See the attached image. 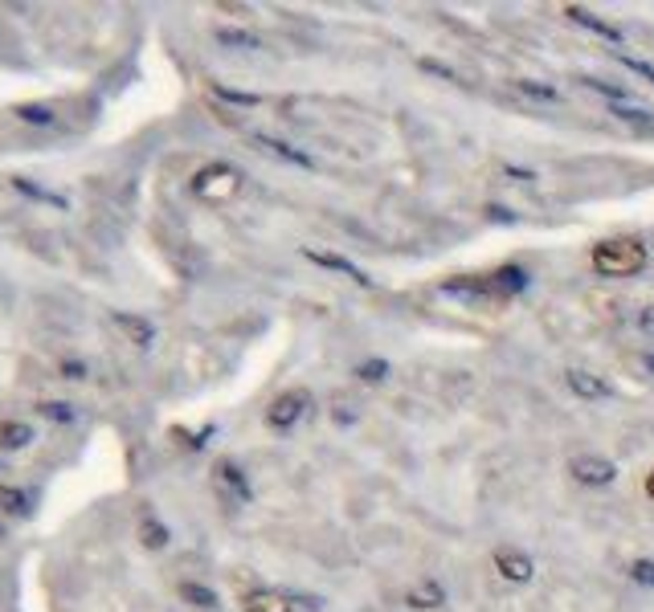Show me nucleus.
<instances>
[{"mask_svg":"<svg viewBox=\"0 0 654 612\" xmlns=\"http://www.w3.org/2000/svg\"><path fill=\"white\" fill-rule=\"evenodd\" d=\"M646 245L642 241H630V237H617V241H601L593 249V269L606 277H634L646 269Z\"/></svg>","mask_w":654,"mask_h":612,"instance_id":"f257e3e1","label":"nucleus"},{"mask_svg":"<svg viewBox=\"0 0 654 612\" xmlns=\"http://www.w3.org/2000/svg\"><path fill=\"white\" fill-rule=\"evenodd\" d=\"M307 404H311V396L303 393V388H290V393H282V396H274V401H270V409H266V425H270L274 433L295 429V425L303 421V412H307Z\"/></svg>","mask_w":654,"mask_h":612,"instance_id":"f03ea898","label":"nucleus"},{"mask_svg":"<svg viewBox=\"0 0 654 612\" xmlns=\"http://www.w3.org/2000/svg\"><path fill=\"white\" fill-rule=\"evenodd\" d=\"M241 184V176L233 172V168H225V163H213V168H205V172H197L193 180V192L197 196H209V201H225V196H233Z\"/></svg>","mask_w":654,"mask_h":612,"instance_id":"7ed1b4c3","label":"nucleus"},{"mask_svg":"<svg viewBox=\"0 0 654 612\" xmlns=\"http://www.w3.org/2000/svg\"><path fill=\"white\" fill-rule=\"evenodd\" d=\"M568 474L581 486H609L617 478V466L609 458H597V453H577V458L568 461Z\"/></svg>","mask_w":654,"mask_h":612,"instance_id":"20e7f679","label":"nucleus"},{"mask_svg":"<svg viewBox=\"0 0 654 612\" xmlns=\"http://www.w3.org/2000/svg\"><path fill=\"white\" fill-rule=\"evenodd\" d=\"M213 482H217V490H222L230 502H250L254 490H250V478H246V469L238 466V461H217L213 466Z\"/></svg>","mask_w":654,"mask_h":612,"instance_id":"39448f33","label":"nucleus"},{"mask_svg":"<svg viewBox=\"0 0 654 612\" xmlns=\"http://www.w3.org/2000/svg\"><path fill=\"white\" fill-rule=\"evenodd\" d=\"M303 258L307 261H315V266H323V269H336V274H344L348 282H356V286H373V277L365 274V269L356 266V261H348V258H340V253H327V249H303Z\"/></svg>","mask_w":654,"mask_h":612,"instance_id":"423d86ee","label":"nucleus"},{"mask_svg":"<svg viewBox=\"0 0 654 612\" xmlns=\"http://www.w3.org/2000/svg\"><path fill=\"white\" fill-rule=\"evenodd\" d=\"M495 572L511 583H528L536 575V564H532V555L516 551V547H503V551H495Z\"/></svg>","mask_w":654,"mask_h":612,"instance_id":"0eeeda50","label":"nucleus"},{"mask_svg":"<svg viewBox=\"0 0 654 612\" xmlns=\"http://www.w3.org/2000/svg\"><path fill=\"white\" fill-rule=\"evenodd\" d=\"M565 384L573 388V396H581V401H606V396H609V380L585 372V368H568Z\"/></svg>","mask_w":654,"mask_h":612,"instance_id":"6e6552de","label":"nucleus"},{"mask_svg":"<svg viewBox=\"0 0 654 612\" xmlns=\"http://www.w3.org/2000/svg\"><path fill=\"white\" fill-rule=\"evenodd\" d=\"M213 37H217V45L241 49V54H258V49H266V41H262L258 33L238 29V25H217V29H213Z\"/></svg>","mask_w":654,"mask_h":612,"instance_id":"1a4fd4ad","label":"nucleus"},{"mask_svg":"<svg viewBox=\"0 0 654 612\" xmlns=\"http://www.w3.org/2000/svg\"><path fill=\"white\" fill-rule=\"evenodd\" d=\"M565 17L573 21V25H585V29H593L597 37H606V41H625V33L617 29V25H609V21H601V17H597V12L581 9V4H568V9H565Z\"/></svg>","mask_w":654,"mask_h":612,"instance_id":"9d476101","label":"nucleus"},{"mask_svg":"<svg viewBox=\"0 0 654 612\" xmlns=\"http://www.w3.org/2000/svg\"><path fill=\"white\" fill-rule=\"evenodd\" d=\"M115 323H119V331H123V335L131 339L135 347H144V351H147V347L155 343V327L147 323L144 315H127V310H115Z\"/></svg>","mask_w":654,"mask_h":612,"instance_id":"9b49d317","label":"nucleus"},{"mask_svg":"<svg viewBox=\"0 0 654 612\" xmlns=\"http://www.w3.org/2000/svg\"><path fill=\"white\" fill-rule=\"evenodd\" d=\"M405 604H409V608H442L446 604V588L438 580H422V583H414V588H409V592H405Z\"/></svg>","mask_w":654,"mask_h":612,"instance_id":"f8f14e48","label":"nucleus"},{"mask_svg":"<svg viewBox=\"0 0 654 612\" xmlns=\"http://www.w3.org/2000/svg\"><path fill=\"white\" fill-rule=\"evenodd\" d=\"M254 144H258L262 152H270V155H279V160L295 163V168H315V160H311L307 152H298V147L282 144V139H270V135H258V139H254Z\"/></svg>","mask_w":654,"mask_h":612,"instance_id":"ddd939ff","label":"nucleus"},{"mask_svg":"<svg viewBox=\"0 0 654 612\" xmlns=\"http://www.w3.org/2000/svg\"><path fill=\"white\" fill-rule=\"evenodd\" d=\"M29 441H38V437H33V425H25V421H0V450H4V453L25 450Z\"/></svg>","mask_w":654,"mask_h":612,"instance_id":"4468645a","label":"nucleus"},{"mask_svg":"<svg viewBox=\"0 0 654 612\" xmlns=\"http://www.w3.org/2000/svg\"><path fill=\"white\" fill-rule=\"evenodd\" d=\"M168 539H172V531H168V526H164L155 515L139 518V543H144L147 551H164V547H168Z\"/></svg>","mask_w":654,"mask_h":612,"instance_id":"2eb2a0df","label":"nucleus"},{"mask_svg":"<svg viewBox=\"0 0 654 612\" xmlns=\"http://www.w3.org/2000/svg\"><path fill=\"white\" fill-rule=\"evenodd\" d=\"M0 510L13 515V518H29L33 502H29V494H25L21 486H0Z\"/></svg>","mask_w":654,"mask_h":612,"instance_id":"dca6fc26","label":"nucleus"},{"mask_svg":"<svg viewBox=\"0 0 654 612\" xmlns=\"http://www.w3.org/2000/svg\"><path fill=\"white\" fill-rule=\"evenodd\" d=\"M176 592H180L184 604H193V608H217V604H222L209 583H197V580H184L180 588H176Z\"/></svg>","mask_w":654,"mask_h":612,"instance_id":"f3484780","label":"nucleus"},{"mask_svg":"<svg viewBox=\"0 0 654 612\" xmlns=\"http://www.w3.org/2000/svg\"><path fill=\"white\" fill-rule=\"evenodd\" d=\"M13 115L21 119V123H29V127H54L58 123V111L49 103H21Z\"/></svg>","mask_w":654,"mask_h":612,"instance_id":"a211bd4d","label":"nucleus"},{"mask_svg":"<svg viewBox=\"0 0 654 612\" xmlns=\"http://www.w3.org/2000/svg\"><path fill=\"white\" fill-rule=\"evenodd\" d=\"M246 612H290V600L282 592H250L241 600Z\"/></svg>","mask_w":654,"mask_h":612,"instance_id":"6ab92c4d","label":"nucleus"},{"mask_svg":"<svg viewBox=\"0 0 654 612\" xmlns=\"http://www.w3.org/2000/svg\"><path fill=\"white\" fill-rule=\"evenodd\" d=\"M38 417H46V421H54V425H74L78 421V409L70 401H41L38 404Z\"/></svg>","mask_w":654,"mask_h":612,"instance_id":"aec40b11","label":"nucleus"},{"mask_svg":"<svg viewBox=\"0 0 654 612\" xmlns=\"http://www.w3.org/2000/svg\"><path fill=\"white\" fill-rule=\"evenodd\" d=\"M13 188H17V192H25V196H33V201H41V204H54V209H66V196H58V192L41 188V184H29V180H25V176H13Z\"/></svg>","mask_w":654,"mask_h":612,"instance_id":"412c9836","label":"nucleus"},{"mask_svg":"<svg viewBox=\"0 0 654 612\" xmlns=\"http://www.w3.org/2000/svg\"><path fill=\"white\" fill-rule=\"evenodd\" d=\"M516 90L528 98H540V103H560V90L549 87V82H540V78H516Z\"/></svg>","mask_w":654,"mask_h":612,"instance_id":"4be33fe9","label":"nucleus"},{"mask_svg":"<svg viewBox=\"0 0 654 612\" xmlns=\"http://www.w3.org/2000/svg\"><path fill=\"white\" fill-rule=\"evenodd\" d=\"M577 82H581L585 90H597V95L614 98V103H625V98H630V90H625V87H614V82H606V78H577Z\"/></svg>","mask_w":654,"mask_h":612,"instance_id":"5701e85b","label":"nucleus"},{"mask_svg":"<svg viewBox=\"0 0 654 612\" xmlns=\"http://www.w3.org/2000/svg\"><path fill=\"white\" fill-rule=\"evenodd\" d=\"M356 376H360L365 384H381V380L389 376V364H385V360H365V364L356 368Z\"/></svg>","mask_w":654,"mask_h":612,"instance_id":"b1692460","label":"nucleus"},{"mask_svg":"<svg viewBox=\"0 0 654 612\" xmlns=\"http://www.w3.org/2000/svg\"><path fill=\"white\" fill-rule=\"evenodd\" d=\"M630 580L654 588V559H634V564H630Z\"/></svg>","mask_w":654,"mask_h":612,"instance_id":"393cba45","label":"nucleus"},{"mask_svg":"<svg viewBox=\"0 0 654 612\" xmlns=\"http://www.w3.org/2000/svg\"><path fill=\"white\" fill-rule=\"evenodd\" d=\"M617 62H622V66L630 70V74H642L646 82H654V66H650V62H642V58H630V54H617Z\"/></svg>","mask_w":654,"mask_h":612,"instance_id":"a878e982","label":"nucleus"},{"mask_svg":"<svg viewBox=\"0 0 654 612\" xmlns=\"http://www.w3.org/2000/svg\"><path fill=\"white\" fill-rule=\"evenodd\" d=\"M58 372H62V380H74L78 384V380H87V376H90V368L82 364V360H62Z\"/></svg>","mask_w":654,"mask_h":612,"instance_id":"bb28decb","label":"nucleus"},{"mask_svg":"<svg viewBox=\"0 0 654 612\" xmlns=\"http://www.w3.org/2000/svg\"><path fill=\"white\" fill-rule=\"evenodd\" d=\"M634 323H638V331H642V335H650V339H654V306H638Z\"/></svg>","mask_w":654,"mask_h":612,"instance_id":"cd10ccee","label":"nucleus"},{"mask_svg":"<svg viewBox=\"0 0 654 612\" xmlns=\"http://www.w3.org/2000/svg\"><path fill=\"white\" fill-rule=\"evenodd\" d=\"M217 95L230 98V103H241V106H258V95H241V90H225V87H217Z\"/></svg>","mask_w":654,"mask_h":612,"instance_id":"c85d7f7f","label":"nucleus"},{"mask_svg":"<svg viewBox=\"0 0 654 612\" xmlns=\"http://www.w3.org/2000/svg\"><path fill=\"white\" fill-rule=\"evenodd\" d=\"M422 70H430V74H442V78H450V82H462V78L454 74L450 66H442V62H430V58H422Z\"/></svg>","mask_w":654,"mask_h":612,"instance_id":"c756f323","label":"nucleus"},{"mask_svg":"<svg viewBox=\"0 0 654 612\" xmlns=\"http://www.w3.org/2000/svg\"><path fill=\"white\" fill-rule=\"evenodd\" d=\"M614 115H622V119H646V111H630V106H617Z\"/></svg>","mask_w":654,"mask_h":612,"instance_id":"7c9ffc66","label":"nucleus"},{"mask_svg":"<svg viewBox=\"0 0 654 612\" xmlns=\"http://www.w3.org/2000/svg\"><path fill=\"white\" fill-rule=\"evenodd\" d=\"M646 494L654 498V469H650V478H646Z\"/></svg>","mask_w":654,"mask_h":612,"instance_id":"2f4dec72","label":"nucleus"},{"mask_svg":"<svg viewBox=\"0 0 654 612\" xmlns=\"http://www.w3.org/2000/svg\"><path fill=\"white\" fill-rule=\"evenodd\" d=\"M642 364H646V372H654V355H642Z\"/></svg>","mask_w":654,"mask_h":612,"instance_id":"473e14b6","label":"nucleus"},{"mask_svg":"<svg viewBox=\"0 0 654 612\" xmlns=\"http://www.w3.org/2000/svg\"><path fill=\"white\" fill-rule=\"evenodd\" d=\"M0 535H4V531H0Z\"/></svg>","mask_w":654,"mask_h":612,"instance_id":"72a5a7b5","label":"nucleus"}]
</instances>
